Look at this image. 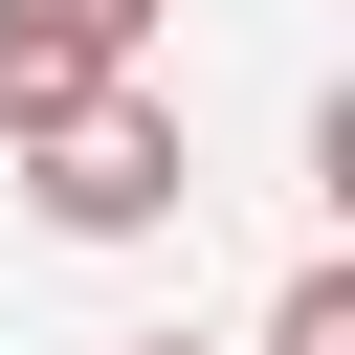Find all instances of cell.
Returning <instances> with one entry per match:
<instances>
[{"label":"cell","mask_w":355,"mask_h":355,"mask_svg":"<svg viewBox=\"0 0 355 355\" xmlns=\"http://www.w3.org/2000/svg\"><path fill=\"white\" fill-rule=\"evenodd\" d=\"M155 44V0H0V133H44V111H89L111 67Z\"/></svg>","instance_id":"7a4b0ae2"},{"label":"cell","mask_w":355,"mask_h":355,"mask_svg":"<svg viewBox=\"0 0 355 355\" xmlns=\"http://www.w3.org/2000/svg\"><path fill=\"white\" fill-rule=\"evenodd\" d=\"M266 355H355V266H288V311H266Z\"/></svg>","instance_id":"3957f363"},{"label":"cell","mask_w":355,"mask_h":355,"mask_svg":"<svg viewBox=\"0 0 355 355\" xmlns=\"http://www.w3.org/2000/svg\"><path fill=\"white\" fill-rule=\"evenodd\" d=\"M0 155H22V200H44L67 244H155V222H178V111H155L133 67H111L89 111H44V133H0Z\"/></svg>","instance_id":"6da1fadb"},{"label":"cell","mask_w":355,"mask_h":355,"mask_svg":"<svg viewBox=\"0 0 355 355\" xmlns=\"http://www.w3.org/2000/svg\"><path fill=\"white\" fill-rule=\"evenodd\" d=\"M133 355H200V333H133Z\"/></svg>","instance_id":"277c9868"}]
</instances>
